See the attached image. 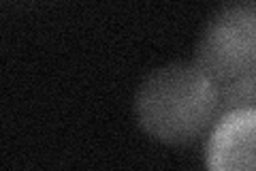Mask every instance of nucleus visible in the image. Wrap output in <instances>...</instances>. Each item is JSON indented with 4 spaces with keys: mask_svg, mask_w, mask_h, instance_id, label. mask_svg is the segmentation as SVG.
Segmentation results:
<instances>
[{
    "mask_svg": "<svg viewBox=\"0 0 256 171\" xmlns=\"http://www.w3.org/2000/svg\"><path fill=\"white\" fill-rule=\"evenodd\" d=\"M194 62L218 88L256 81V3L220 7L198 37Z\"/></svg>",
    "mask_w": 256,
    "mask_h": 171,
    "instance_id": "nucleus-2",
    "label": "nucleus"
},
{
    "mask_svg": "<svg viewBox=\"0 0 256 171\" xmlns=\"http://www.w3.org/2000/svg\"><path fill=\"white\" fill-rule=\"evenodd\" d=\"M134 113L152 139L166 145L190 143L220 116L218 86L196 62L166 64L141 81Z\"/></svg>",
    "mask_w": 256,
    "mask_h": 171,
    "instance_id": "nucleus-1",
    "label": "nucleus"
},
{
    "mask_svg": "<svg viewBox=\"0 0 256 171\" xmlns=\"http://www.w3.org/2000/svg\"><path fill=\"white\" fill-rule=\"evenodd\" d=\"M205 165L212 171H256V107L218 116L207 139Z\"/></svg>",
    "mask_w": 256,
    "mask_h": 171,
    "instance_id": "nucleus-3",
    "label": "nucleus"
}]
</instances>
